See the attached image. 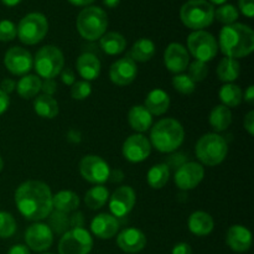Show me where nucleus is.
<instances>
[{
	"label": "nucleus",
	"mask_w": 254,
	"mask_h": 254,
	"mask_svg": "<svg viewBox=\"0 0 254 254\" xmlns=\"http://www.w3.org/2000/svg\"><path fill=\"white\" fill-rule=\"evenodd\" d=\"M76 68L79 76L84 81H93V79L98 78L99 73H101V61H99L96 55L91 54V52H86V54H82L77 59Z\"/></svg>",
	"instance_id": "obj_22"
},
{
	"label": "nucleus",
	"mask_w": 254,
	"mask_h": 254,
	"mask_svg": "<svg viewBox=\"0 0 254 254\" xmlns=\"http://www.w3.org/2000/svg\"><path fill=\"white\" fill-rule=\"evenodd\" d=\"M41 79L37 74H25L16 83V91L21 98H34L41 92Z\"/></svg>",
	"instance_id": "obj_30"
},
{
	"label": "nucleus",
	"mask_w": 254,
	"mask_h": 254,
	"mask_svg": "<svg viewBox=\"0 0 254 254\" xmlns=\"http://www.w3.org/2000/svg\"><path fill=\"white\" fill-rule=\"evenodd\" d=\"M34 111L39 117L45 119H52L57 117L60 111L59 103L52 96L40 94L34 101Z\"/></svg>",
	"instance_id": "obj_29"
},
{
	"label": "nucleus",
	"mask_w": 254,
	"mask_h": 254,
	"mask_svg": "<svg viewBox=\"0 0 254 254\" xmlns=\"http://www.w3.org/2000/svg\"><path fill=\"white\" fill-rule=\"evenodd\" d=\"M218 97L222 102V106L227 107V108H235L242 103L243 92L238 84L226 83L221 87Z\"/></svg>",
	"instance_id": "obj_33"
},
{
	"label": "nucleus",
	"mask_w": 254,
	"mask_h": 254,
	"mask_svg": "<svg viewBox=\"0 0 254 254\" xmlns=\"http://www.w3.org/2000/svg\"><path fill=\"white\" fill-rule=\"evenodd\" d=\"M16 26L10 20H1L0 21V41L9 42L16 37Z\"/></svg>",
	"instance_id": "obj_42"
},
{
	"label": "nucleus",
	"mask_w": 254,
	"mask_h": 254,
	"mask_svg": "<svg viewBox=\"0 0 254 254\" xmlns=\"http://www.w3.org/2000/svg\"><path fill=\"white\" fill-rule=\"evenodd\" d=\"M16 30L20 41L31 46L45 39L49 31V21L41 12H30L20 20Z\"/></svg>",
	"instance_id": "obj_8"
},
{
	"label": "nucleus",
	"mask_w": 254,
	"mask_h": 254,
	"mask_svg": "<svg viewBox=\"0 0 254 254\" xmlns=\"http://www.w3.org/2000/svg\"><path fill=\"white\" fill-rule=\"evenodd\" d=\"M9 106H10L9 96H7L6 93H4V92L0 89V116H1V114H4L5 112L7 111Z\"/></svg>",
	"instance_id": "obj_51"
},
{
	"label": "nucleus",
	"mask_w": 254,
	"mask_h": 254,
	"mask_svg": "<svg viewBox=\"0 0 254 254\" xmlns=\"http://www.w3.org/2000/svg\"><path fill=\"white\" fill-rule=\"evenodd\" d=\"M104 5L108 7H116L118 6L119 2H121V0H103Z\"/></svg>",
	"instance_id": "obj_57"
},
{
	"label": "nucleus",
	"mask_w": 254,
	"mask_h": 254,
	"mask_svg": "<svg viewBox=\"0 0 254 254\" xmlns=\"http://www.w3.org/2000/svg\"><path fill=\"white\" fill-rule=\"evenodd\" d=\"M180 19L189 29L197 31L210 26L215 19V7L206 0H189L181 6Z\"/></svg>",
	"instance_id": "obj_6"
},
{
	"label": "nucleus",
	"mask_w": 254,
	"mask_h": 254,
	"mask_svg": "<svg viewBox=\"0 0 254 254\" xmlns=\"http://www.w3.org/2000/svg\"><path fill=\"white\" fill-rule=\"evenodd\" d=\"M188 49L196 61L207 64L217 55L218 44L212 34L203 30H197L189 35Z\"/></svg>",
	"instance_id": "obj_9"
},
{
	"label": "nucleus",
	"mask_w": 254,
	"mask_h": 254,
	"mask_svg": "<svg viewBox=\"0 0 254 254\" xmlns=\"http://www.w3.org/2000/svg\"><path fill=\"white\" fill-rule=\"evenodd\" d=\"M68 1L74 6H88L94 0H68Z\"/></svg>",
	"instance_id": "obj_55"
},
{
	"label": "nucleus",
	"mask_w": 254,
	"mask_h": 254,
	"mask_svg": "<svg viewBox=\"0 0 254 254\" xmlns=\"http://www.w3.org/2000/svg\"><path fill=\"white\" fill-rule=\"evenodd\" d=\"M109 210L114 217H126L136 202L135 191L130 186H121L109 196Z\"/></svg>",
	"instance_id": "obj_15"
},
{
	"label": "nucleus",
	"mask_w": 254,
	"mask_h": 254,
	"mask_svg": "<svg viewBox=\"0 0 254 254\" xmlns=\"http://www.w3.org/2000/svg\"><path fill=\"white\" fill-rule=\"evenodd\" d=\"M211 4H215V5H223L227 0H210Z\"/></svg>",
	"instance_id": "obj_59"
},
{
	"label": "nucleus",
	"mask_w": 254,
	"mask_h": 254,
	"mask_svg": "<svg viewBox=\"0 0 254 254\" xmlns=\"http://www.w3.org/2000/svg\"><path fill=\"white\" fill-rule=\"evenodd\" d=\"M138 74L136 64L129 56L117 60L109 68V78L117 86H128Z\"/></svg>",
	"instance_id": "obj_17"
},
{
	"label": "nucleus",
	"mask_w": 254,
	"mask_h": 254,
	"mask_svg": "<svg viewBox=\"0 0 254 254\" xmlns=\"http://www.w3.org/2000/svg\"><path fill=\"white\" fill-rule=\"evenodd\" d=\"M185 163H186V156L185 155H183V154H175V155L169 156L168 163H165V164L168 165L169 169H170V168L178 169Z\"/></svg>",
	"instance_id": "obj_45"
},
{
	"label": "nucleus",
	"mask_w": 254,
	"mask_h": 254,
	"mask_svg": "<svg viewBox=\"0 0 254 254\" xmlns=\"http://www.w3.org/2000/svg\"><path fill=\"white\" fill-rule=\"evenodd\" d=\"M41 92L42 94H47V96H52L57 92V82L54 78L44 79L41 82Z\"/></svg>",
	"instance_id": "obj_44"
},
{
	"label": "nucleus",
	"mask_w": 254,
	"mask_h": 254,
	"mask_svg": "<svg viewBox=\"0 0 254 254\" xmlns=\"http://www.w3.org/2000/svg\"><path fill=\"white\" fill-rule=\"evenodd\" d=\"M241 64L237 60L225 57L220 61L217 66V76L220 81L225 83H232L240 77Z\"/></svg>",
	"instance_id": "obj_32"
},
{
	"label": "nucleus",
	"mask_w": 254,
	"mask_h": 254,
	"mask_svg": "<svg viewBox=\"0 0 254 254\" xmlns=\"http://www.w3.org/2000/svg\"><path fill=\"white\" fill-rule=\"evenodd\" d=\"M91 231L99 240H111L119 231L118 218L109 213H99L92 220Z\"/></svg>",
	"instance_id": "obj_20"
},
{
	"label": "nucleus",
	"mask_w": 254,
	"mask_h": 254,
	"mask_svg": "<svg viewBox=\"0 0 254 254\" xmlns=\"http://www.w3.org/2000/svg\"><path fill=\"white\" fill-rule=\"evenodd\" d=\"M188 226L192 235L198 236V237H205L213 231L215 221L210 213L205 212V211H195L189 217Z\"/></svg>",
	"instance_id": "obj_23"
},
{
	"label": "nucleus",
	"mask_w": 254,
	"mask_h": 254,
	"mask_svg": "<svg viewBox=\"0 0 254 254\" xmlns=\"http://www.w3.org/2000/svg\"><path fill=\"white\" fill-rule=\"evenodd\" d=\"M92 248L93 238L83 227L66 231L59 242L60 254H89Z\"/></svg>",
	"instance_id": "obj_10"
},
{
	"label": "nucleus",
	"mask_w": 254,
	"mask_h": 254,
	"mask_svg": "<svg viewBox=\"0 0 254 254\" xmlns=\"http://www.w3.org/2000/svg\"><path fill=\"white\" fill-rule=\"evenodd\" d=\"M243 126H245V129L247 130V133L250 134L251 136H253L254 135V112L253 111L248 112L247 116L245 117Z\"/></svg>",
	"instance_id": "obj_48"
},
{
	"label": "nucleus",
	"mask_w": 254,
	"mask_h": 254,
	"mask_svg": "<svg viewBox=\"0 0 254 254\" xmlns=\"http://www.w3.org/2000/svg\"><path fill=\"white\" fill-rule=\"evenodd\" d=\"M79 173L82 178L88 183L94 185H101V184L108 181L109 168L108 163L98 155H86L82 158L79 163Z\"/></svg>",
	"instance_id": "obj_11"
},
{
	"label": "nucleus",
	"mask_w": 254,
	"mask_h": 254,
	"mask_svg": "<svg viewBox=\"0 0 254 254\" xmlns=\"http://www.w3.org/2000/svg\"><path fill=\"white\" fill-rule=\"evenodd\" d=\"M64 67V57L61 50L52 45H46L36 52L34 68L39 77L44 79L55 78Z\"/></svg>",
	"instance_id": "obj_7"
},
{
	"label": "nucleus",
	"mask_w": 254,
	"mask_h": 254,
	"mask_svg": "<svg viewBox=\"0 0 254 254\" xmlns=\"http://www.w3.org/2000/svg\"><path fill=\"white\" fill-rule=\"evenodd\" d=\"M4 64L7 71L14 76H25L34 67V59L27 50L14 46L5 54Z\"/></svg>",
	"instance_id": "obj_14"
},
{
	"label": "nucleus",
	"mask_w": 254,
	"mask_h": 254,
	"mask_svg": "<svg viewBox=\"0 0 254 254\" xmlns=\"http://www.w3.org/2000/svg\"><path fill=\"white\" fill-rule=\"evenodd\" d=\"M71 87V97L76 101H83V99L88 98L92 93L91 83L84 81V79L76 81Z\"/></svg>",
	"instance_id": "obj_41"
},
{
	"label": "nucleus",
	"mask_w": 254,
	"mask_h": 254,
	"mask_svg": "<svg viewBox=\"0 0 254 254\" xmlns=\"http://www.w3.org/2000/svg\"><path fill=\"white\" fill-rule=\"evenodd\" d=\"M155 44L150 39H139L131 46L128 56L133 60L134 62H148L153 59L155 55Z\"/></svg>",
	"instance_id": "obj_28"
},
{
	"label": "nucleus",
	"mask_w": 254,
	"mask_h": 254,
	"mask_svg": "<svg viewBox=\"0 0 254 254\" xmlns=\"http://www.w3.org/2000/svg\"><path fill=\"white\" fill-rule=\"evenodd\" d=\"M218 49L226 57L242 59L248 56L254 50V32L245 24L225 25L220 32Z\"/></svg>",
	"instance_id": "obj_2"
},
{
	"label": "nucleus",
	"mask_w": 254,
	"mask_h": 254,
	"mask_svg": "<svg viewBox=\"0 0 254 254\" xmlns=\"http://www.w3.org/2000/svg\"><path fill=\"white\" fill-rule=\"evenodd\" d=\"M2 168H4V160H2V158L0 156V171L2 170Z\"/></svg>",
	"instance_id": "obj_60"
},
{
	"label": "nucleus",
	"mask_w": 254,
	"mask_h": 254,
	"mask_svg": "<svg viewBox=\"0 0 254 254\" xmlns=\"http://www.w3.org/2000/svg\"><path fill=\"white\" fill-rule=\"evenodd\" d=\"M69 227L72 228H82L83 227V216L81 212L74 211L73 215L69 217Z\"/></svg>",
	"instance_id": "obj_49"
},
{
	"label": "nucleus",
	"mask_w": 254,
	"mask_h": 254,
	"mask_svg": "<svg viewBox=\"0 0 254 254\" xmlns=\"http://www.w3.org/2000/svg\"><path fill=\"white\" fill-rule=\"evenodd\" d=\"M79 196L69 190H62L52 196V207L62 213H71L79 207Z\"/></svg>",
	"instance_id": "obj_26"
},
{
	"label": "nucleus",
	"mask_w": 254,
	"mask_h": 254,
	"mask_svg": "<svg viewBox=\"0 0 254 254\" xmlns=\"http://www.w3.org/2000/svg\"><path fill=\"white\" fill-rule=\"evenodd\" d=\"M226 242L233 252L245 253L252 246V233L245 226L233 225L228 228Z\"/></svg>",
	"instance_id": "obj_21"
},
{
	"label": "nucleus",
	"mask_w": 254,
	"mask_h": 254,
	"mask_svg": "<svg viewBox=\"0 0 254 254\" xmlns=\"http://www.w3.org/2000/svg\"><path fill=\"white\" fill-rule=\"evenodd\" d=\"M61 81L64 82L66 86H72L76 82V76L74 72L71 68H64L61 71Z\"/></svg>",
	"instance_id": "obj_46"
},
{
	"label": "nucleus",
	"mask_w": 254,
	"mask_h": 254,
	"mask_svg": "<svg viewBox=\"0 0 254 254\" xmlns=\"http://www.w3.org/2000/svg\"><path fill=\"white\" fill-rule=\"evenodd\" d=\"M67 136H68V140L73 141V143H79L81 141V134L76 130H69Z\"/></svg>",
	"instance_id": "obj_56"
},
{
	"label": "nucleus",
	"mask_w": 254,
	"mask_h": 254,
	"mask_svg": "<svg viewBox=\"0 0 254 254\" xmlns=\"http://www.w3.org/2000/svg\"><path fill=\"white\" fill-rule=\"evenodd\" d=\"M123 156L130 163H141L146 160L151 153V144L143 134H133L128 136L122 148Z\"/></svg>",
	"instance_id": "obj_16"
},
{
	"label": "nucleus",
	"mask_w": 254,
	"mask_h": 254,
	"mask_svg": "<svg viewBox=\"0 0 254 254\" xmlns=\"http://www.w3.org/2000/svg\"><path fill=\"white\" fill-rule=\"evenodd\" d=\"M185 140V130L179 121L165 118L156 122L151 127L150 144L158 151L164 154L174 153L183 145Z\"/></svg>",
	"instance_id": "obj_3"
},
{
	"label": "nucleus",
	"mask_w": 254,
	"mask_h": 254,
	"mask_svg": "<svg viewBox=\"0 0 254 254\" xmlns=\"http://www.w3.org/2000/svg\"><path fill=\"white\" fill-rule=\"evenodd\" d=\"M188 69L189 77H190L195 83L202 82L203 79H206V77L208 76V67L207 64H205V62L196 61L195 60L192 64H189Z\"/></svg>",
	"instance_id": "obj_39"
},
{
	"label": "nucleus",
	"mask_w": 254,
	"mask_h": 254,
	"mask_svg": "<svg viewBox=\"0 0 254 254\" xmlns=\"http://www.w3.org/2000/svg\"><path fill=\"white\" fill-rule=\"evenodd\" d=\"M26 247L34 252H46L54 243V232L46 223L35 222L25 232Z\"/></svg>",
	"instance_id": "obj_12"
},
{
	"label": "nucleus",
	"mask_w": 254,
	"mask_h": 254,
	"mask_svg": "<svg viewBox=\"0 0 254 254\" xmlns=\"http://www.w3.org/2000/svg\"><path fill=\"white\" fill-rule=\"evenodd\" d=\"M128 122L131 129L138 131L139 134L149 130L153 126V116L148 112L144 106L131 107L128 113Z\"/></svg>",
	"instance_id": "obj_25"
},
{
	"label": "nucleus",
	"mask_w": 254,
	"mask_h": 254,
	"mask_svg": "<svg viewBox=\"0 0 254 254\" xmlns=\"http://www.w3.org/2000/svg\"><path fill=\"white\" fill-rule=\"evenodd\" d=\"M203 178H205V169L201 164L186 161L175 170L174 181L180 190L189 191L197 188Z\"/></svg>",
	"instance_id": "obj_13"
},
{
	"label": "nucleus",
	"mask_w": 254,
	"mask_h": 254,
	"mask_svg": "<svg viewBox=\"0 0 254 254\" xmlns=\"http://www.w3.org/2000/svg\"><path fill=\"white\" fill-rule=\"evenodd\" d=\"M169 178H170V169L165 163L156 164L146 174V181H148L149 186L155 190L163 189L168 184Z\"/></svg>",
	"instance_id": "obj_34"
},
{
	"label": "nucleus",
	"mask_w": 254,
	"mask_h": 254,
	"mask_svg": "<svg viewBox=\"0 0 254 254\" xmlns=\"http://www.w3.org/2000/svg\"><path fill=\"white\" fill-rule=\"evenodd\" d=\"M164 64L169 71L180 74L188 68L190 64V55L181 44L171 42L164 52Z\"/></svg>",
	"instance_id": "obj_18"
},
{
	"label": "nucleus",
	"mask_w": 254,
	"mask_h": 254,
	"mask_svg": "<svg viewBox=\"0 0 254 254\" xmlns=\"http://www.w3.org/2000/svg\"><path fill=\"white\" fill-rule=\"evenodd\" d=\"M109 200V191L102 185L89 189L84 195V203L89 210H99Z\"/></svg>",
	"instance_id": "obj_35"
},
{
	"label": "nucleus",
	"mask_w": 254,
	"mask_h": 254,
	"mask_svg": "<svg viewBox=\"0 0 254 254\" xmlns=\"http://www.w3.org/2000/svg\"><path fill=\"white\" fill-rule=\"evenodd\" d=\"M52 192L47 184L29 180L19 185L15 191V203L19 212L27 221H42L51 215Z\"/></svg>",
	"instance_id": "obj_1"
},
{
	"label": "nucleus",
	"mask_w": 254,
	"mask_h": 254,
	"mask_svg": "<svg viewBox=\"0 0 254 254\" xmlns=\"http://www.w3.org/2000/svg\"><path fill=\"white\" fill-rule=\"evenodd\" d=\"M243 97H245V101L247 102V103H250V104L254 103V86L253 84L248 86V88L246 89L245 96Z\"/></svg>",
	"instance_id": "obj_54"
},
{
	"label": "nucleus",
	"mask_w": 254,
	"mask_h": 254,
	"mask_svg": "<svg viewBox=\"0 0 254 254\" xmlns=\"http://www.w3.org/2000/svg\"><path fill=\"white\" fill-rule=\"evenodd\" d=\"M238 6L245 16L250 19L254 16V0H238Z\"/></svg>",
	"instance_id": "obj_43"
},
{
	"label": "nucleus",
	"mask_w": 254,
	"mask_h": 254,
	"mask_svg": "<svg viewBox=\"0 0 254 254\" xmlns=\"http://www.w3.org/2000/svg\"><path fill=\"white\" fill-rule=\"evenodd\" d=\"M195 153L201 165H220L228 153L227 141L216 133H207L201 136L195 146Z\"/></svg>",
	"instance_id": "obj_4"
},
{
	"label": "nucleus",
	"mask_w": 254,
	"mask_h": 254,
	"mask_svg": "<svg viewBox=\"0 0 254 254\" xmlns=\"http://www.w3.org/2000/svg\"><path fill=\"white\" fill-rule=\"evenodd\" d=\"M173 87L181 94H191L195 92L196 83L189 77V74H176L173 78Z\"/></svg>",
	"instance_id": "obj_38"
},
{
	"label": "nucleus",
	"mask_w": 254,
	"mask_h": 254,
	"mask_svg": "<svg viewBox=\"0 0 254 254\" xmlns=\"http://www.w3.org/2000/svg\"><path fill=\"white\" fill-rule=\"evenodd\" d=\"M171 254H192V250H191L189 243L181 242L174 246L173 251H171Z\"/></svg>",
	"instance_id": "obj_50"
},
{
	"label": "nucleus",
	"mask_w": 254,
	"mask_h": 254,
	"mask_svg": "<svg viewBox=\"0 0 254 254\" xmlns=\"http://www.w3.org/2000/svg\"><path fill=\"white\" fill-rule=\"evenodd\" d=\"M99 46L106 52L107 55L116 56V55L124 52L127 47L126 37L119 32H106L103 36L99 39Z\"/></svg>",
	"instance_id": "obj_27"
},
{
	"label": "nucleus",
	"mask_w": 254,
	"mask_h": 254,
	"mask_svg": "<svg viewBox=\"0 0 254 254\" xmlns=\"http://www.w3.org/2000/svg\"><path fill=\"white\" fill-rule=\"evenodd\" d=\"M51 220H50V225H51L52 232L62 233L66 232L67 228L69 227V217L67 213H62L56 211V212H51Z\"/></svg>",
	"instance_id": "obj_40"
},
{
	"label": "nucleus",
	"mask_w": 254,
	"mask_h": 254,
	"mask_svg": "<svg viewBox=\"0 0 254 254\" xmlns=\"http://www.w3.org/2000/svg\"><path fill=\"white\" fill-rule=\"evenodd\" d=\"M1 2L6 6H16L17 4L21 2V0H1Z\"/></svg>",
	"instance_id": "obj_58"
},
{
	"label": "nucleus",
	"mask_w": 254,
	"mask_h": 254,
	"mask_svg": "<svg viewBox=\"0 0 254 254\" xmlns=\"http://www.w3.org/2000/svg\"><path fill=\"white\" fill-rule=\"evenodd\" d=\"M238 10L231 4H223L215 10V17L220 22L225 25L235 24L236 20L238 19Z\"/></svg>",
	"instance_id": "obj_36"
},
{
	"label": "nucleus",
	"mask_w": 254,
	"mask_h": 254,
	"mask_svg": "<svg viewBox=\"0 0 254 254\" xmlns=\"http://www.w3.org/2000/svg\"><path fill=\"white\" fill-rule=\"evenodd\" d=\"M16 232V221L14 216L5 211H0V238H9Z\"/></svg>",
	"instance_id": "obj_37"
},
{
	"label": "nucleus",
	"mask_w": 254,
	"mask_h": 254,
	"mask_svg": "<svg viewBox=\"0 0 254 254\" xmlns=\"http://www.w3.org/2000/svg\"><path fill=\"white\" fill-rule=\"evenodd\" d=\"M144 107L151 116H163L170 107V97L163 89H153L146 96Z\"/></svg>",
	"instance_id": "obj_24"
},
{
	"label": "nucleus",
	"mask_w": 254,
	"mask_h": 254,
	"mask_svg": "<svg viewBox=\"0 0 254 254\" xmlns=\"http://www.w3.org/2000/svg\"><path fill=\"white\" fill-rule=\"evenodd\" d=\"M117 245L123 252L135 254L141 252L146 246V237L139 228L129 227L122 231L117 237Z\"/></svg>",
	"instance_id": "obj_19"
},
{
	"label": "nucleus",
	"mask_w": 254,
	"mask_h": 254,
	"mask_svg": "<svg viewBox=\"0 0 254 254\" xmlns=\"http://www.w3.org/2000/svg\"><path fill=\"white\" fill-rule=\"evenodd\" d=\"M41 254H54V253H41Z\"/></svg>",
	"instance_id": "obj_61"
},
{
	"label": "nucleus",
	"mask_w": 254,
	"mask_h": 254,
	"mask_svg": "<svg viewBox=\"0 0 254 254\" xmlns=\"http://www.w3.org/2000/svg\"><path fill=\"white\" fill-rule=\"evenodd\" d=\"M7 254H31L30 250L25 245H15L9 250Z\"/></svg>",
	"instance_id": "obj_53"
},
{
	"label": "nucleus",
	"mask_w": 254,
	"mask_h": 254,
	"mask_svg": "<svg viewBox=\"0 0 254 254\" xmlns=\"http://www.w3.org/2000/svg\"><path fill=\"white\" fill-rule=\"evenodd\" d=\"M123 179H124V173L122 170H119V169L111 170V173H109L108 180L111 181V183H121V181H123Z\"/></svg>",
	"instance_id": "obj_52"
},
{
	"label": "nucleus",
	"mask_w": 254,
	"mask_h": 254,
	"mask_svg": "<svg viewBox=\"0 0 254 254\" xmlns=\"http://www.w3.org/2000/svg\"><path fill=\"white\" fill-rule=\"evenodd\" d=\"M210 126L212 127L215 131H225L230 128L231 123H232V113H231L230 108L222 106H216L215 108L211 111L210 113Z\"/></svg>",
	"instance_id": "obj_31"
},
{
	"label": "nucleus",
	"mask_w": 254,
	"mask_h": 254,
	"mask_svg": "<svg viewBox=\"0 0 254 254\" xmlns=\"http://www.w3.org/2000/svg\"><path fill=\"white\" fill-rule=\"evenodd\" d=\"M77 30L83 39L96 41L101 39L108 27L106 11L98 6H86L77 16Z\"/></svg>",
	"instance_id": "obj_5"
},
{
	"label": "nucleus",
	"mask_w": 254,
	"mask_h": 254,
	"mask_svg": "<svg viewBox=\"0 0 254 254\" xmlns=\"http://www.w3.org/2000/svg\"><path fill=\"white\" fill-rule=\"evenodd\" d=\"M0 89L9 96L10 93H12L16 89V82L11 78H4L0 83Z\"/></svg>",
	"instance_id": "obj_47"
}]
</instances>
